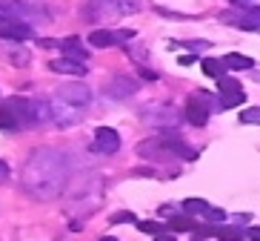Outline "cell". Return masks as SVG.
Listing matches in <instances>:
<instances>
[{
    "label": "cell",
    "mask_w": 260,
    "mask_h": 241,
    "mask_svg": "<svg viewBox=\"0 0 260 241\" xmlns=\"http://www.w3.org/2000/svg\"><path fill=\"white\" fill-rule=\"evenodd\" d=\"M66 178H69V164H66V155L57 152V149H35L31 158L26 161L23 170V187L29 195L35 198H54L60 195L63 187H66Z\"/></svg>",
    "instance_id": "6da1fadb"
},
{
    "label": "cell",
    "mask_w": 260,
    "mask_h": 241,
    "mask_svg": "<svg viewBox=\"0 0 260 241\" xmlns=\"http://www.w3.org/2000/svg\"><path fill=\"white\" fill-rule=\"evenodd\" d=\"M0 109H6L9 118L17 124V129L20 126H29L35 124V112H31V101H26V98H6V101L0 103Z\"/></svg>",
    "instance_id": "7a4b0ae2"
},
{
    "label": "cell",
    "mask_w": 260,
    "mask_h": 241,
    "mask_svg": "<svg viewBox=\"0 0 260 241\" xmlns=\"http://www.w3.org/2000/svg\"><path fill=\"white\" fill-rule=\"evenodd\" d=\"M54 98H57V101L72 103V106H80V109H83L86 103L92 101V92H89V86L80 84V81H69V84H63L60 89L54 92Z\"/></svg>",
    "instance_id": "3957f363"
},
{
    "label": "cell",
    "mask_w": 260,
    "mask_h": 241,
    "mask_svg": "<svg viewBox=\"0 0 260 241\" xmlns=\"http://www.w3.org/2000/svg\"><path fill=\"white\" fill-rule=\"evenodd\" d=\"M49 109H52V121L57 126H63V129L72 126V124H77V121L83 118V109L80 106H72V103H66V101H57V98L49 103Z\"/></svg>",
    "instance_id": "277c9868"
},
{
    "label": "cell",
    "mask_w": 260,
    "mask_h": 241,
    "mask_svg": "<svg viewBox=\"0 0 260 241\" xmlns=\"http://www.w3.org/2000/svg\"><path fill=\"white\" fill-rule=\"evenodd\" d=\"M135 38L132 29H120V32H106V29H98L89 35V43L98 49H106V46H117V43H126V40Z\"/></svg>",
    "instance_id": "5b68a950"
},
{
    "label": "cell",
    "mask_w": 260,
    "mask_h": 241,
    "mask_svg": "<svg viewBox=\"0 0 260 241\" xmlns=\"http://www.w3.org/2000/svg\"><path fill=\"white\" fill-rule=\"evenodd\" d=\"M92 149L100 152V155H115L117 149H120V135H117L115 129H109V126H98Z\"/></svg>",
    "instance_id": "8992f818"
},
{
    "label": "cell",
    "mask_w": 260,
    "mask_h": 241,
    "mask_svg": "<svg viewBox=\"0 0 260 241\" xmlns=\"http://www.w3.org/2000/svg\"><path fill=\"white\" fill-rule=\"evenodd\" d=\"M217 89H220V92H223V101H220V106H223V109H229V106H237V103H243V101H246L243 89H240V81H232V78H220V81H217Z\"/></svg>",
    "instance_id": "52a82bcc"
},
{
    "label": "cell",
    "mask_w": 260,
    "mask_h": 241,
    "mask_svg": "<svg viewBox=\"0 0 260 241\" xmlns=\"http://www.w3.org/2000/svg\"><path fill=\"white\" fill-rule=\"evenodd\" d=\"M31 38V29L26 23H0V40H26Z\"/></svg>",
    "instance_id": "ba28073f"
},
{
    "label": "cell",
    "mask_w": 260,
    "mask_h": 241,
    "mask_svg": "<svg viewBox=\"0 0 260 241\" xmlns=\"http://www.w3.org/2000/svg\"><path fill=\"white\" fill-rule=\"evenodd\" d=\"M49 66H52V72H60V75H77V78H83V75H86L83 63L69 61V58H57V61H52Z\"/></svg>",
    "instance_id": "9c48e42d"
},
{
    "label": "cell",
    "mask_w": 260,
    "mask_h": 241,
    "mask_svg": "<svg viewBox=\"0 0 260 241\" xmlns=\"http://www.w3.org/2000/svg\"><path fill=\"white\" fill-rule=\"evenodd\" d=\"M237 26H240V29H249V32H260V6L240 9V15H237Z\"/></svg>",
    "instance_id": "30bf717a"
},
{
    "label": "cell",
    "mask_w": 260,
    "mask_h": 241,
    "mask_svg": "<svg viewBox=\"0 0 260 241\" xmlns=\"http://www.w3.org/2000/svg\"><path fill=\"white\" fill-rule=\"evenodd\" d=\"M60 49H63V55H66L69 61H77V63H83L86 58H89V52H86V49L80 46V40H77V38H66V40H60Z\"/></svg>",
    "instance_id": "8fae6325"
},
{
    "label": "cell",
    "mask_w": 260,
    "mask_h": 241,
    "mask_svg": "<svg viewBox=\"0 0 260 241\" xmlns=\"http://www.w3.org/2000/svg\"><path fill=\"white\" fill-rule=\"evenodd\" d=\"M186 118H189L194 126H206V121H209V109L203 106V103L198 101V98H191L189 101V106H186Z\"/></svg>",
    "instance_id": "7c38bea8"
},
{
    "label": "cell",
    "mask_w": 260,
    "mask_h": 241,
    "mask_svg": "<svg viewBox=\"0 0 260 241\" xmlns=\"http://www.w3.org/2000/svg\"><path fill=\"white\" fill-rule=\"evenodd\" d=\"M226 69H229V66H226V63L223 61H217V58H203V72H206L209 78H226Z\"/></svg>",
    "instance_id": "4fadbf2b"
},
{
    "label": "cell",
    "mask_w": 260,
    "mask_h": 241,
    "mask_svg": "<svg viewBox=\"0 0 260 241\" xmlns=\"http://www.w3.org/2000/svg\"><path fill=\"white\" fill-rule=\"evenodd\" d=\"M198 227V221L191 216H177V218H169V230L172 233H189V230H194Z\"/></svg>",
    "instance_id": "5bb4252c"
},
{
    "label": "cell",
    "mask_w": 260,
    "mask_h": 241,
    "mask_svg": "<svg viewBox=\"0 0 260 241\" xmlns=\"http://www.w3.org/2000/svg\"><path fill=\"white\" fill-rule=\"evenodd\" d=\"M223 63H226L229 69H252V66H254L252 58H246V55H237V52L226 55V58H223Z\"/></svg>",
    "instance_id": "9a60e30c"
},
{
    "label": "cell",
    "mask_w": 260,
    "mask_h": 241,
    "mask_svg": "<svg viewBox=\"0 0 260 241\" xmlns=\"http://www.w3.org/2000/svg\"><path fill=\"white\" fill-rule=\"evenodd\" d=\"M138 89V84L135 81H129V78H117L115 84L109 86V95H117V98H123V95H132Z\"/></svg>",
    "instance_id": "2e32d148"
},
{
    "label": "cell",
    "mask_w": 260,
    "mask_h": 241,
    "mask_svg": "<svg viewBox=\"0 0 260 241\" xmlns=\"http://www.w3.org/2000/svg\"><path fill=\"white\" fill-rule=\"evenodd\" d=\"M217 238L220 241H243V230H240V227H217Z\"/></svg>",
    "instance_id": "e0dca14e"
},
{
    "label": "cell",
    "mask_w": 260,
    "mask_h": 241,
    "mask_svg": "<svg viewBox=\"0 0 260 241\" xmlns=\"http://www.w3.org/2000/svg\"><path fill=\"white\" fill-rule=\"evenodd\" d=\"M117 15H135L138 12V0H112Z\"/></svg>",
    "instance_id": "ac0fdd59"
},
{
    "label": "cell",
    "mask_w": 260,
    "mask_h": 241,
    "mask_svg": "<svg viewBox=\"0 0 260 241\" xmlns=\"http://www.w3.org/2000/svg\"><path fill=\"white\" fill-rule=\"evenodd\" d=\"M186 212H191V216H203V212L209 210V204L206 201H200V198H189V201H183Z\"/></svg>",
    "instance_id": "d6986e66"
},
{
    "label": "cell",
    "mask_w": 260,
    "mask_h": 241,
    "mask_svg": "<svg viewBox=\"0 0 260 241\" xmlns=\"http://www.w3.org/2000/svg\"><path fill=\"white\" fill-rule=\"evenodd\" d=\"M140 233H152V235H163V224L160 221H138Z\"/></svg>",
    "instance_id": "ffe728a7"
},
{
    "label": "cell",
    "mask_w": 260,
    "mask_h": 241,
    "mask_svg": "<svg viewBox=\"0 0 260 241\" xmlns=\"http://www.w3.org/2000/svg\"><path fill=\"white\" fill-rule=\"evenodd\" d=\"M240 121H243V124H254V126H260V106L243 109V112H240Z\"/></svg>",
    "instance_id": "44dd1931"
},
{
    "label": "cell",
    "mask_w": 260,
    "mask_h": 241,
    "mask_svg": "<svg viewBox=\"0 0 260 241\" xmlns=\"http://www.w3.org/2000/svg\"><path fill=\"white\" fill-rule=\"evenodd\" d=\"M0 129H17V124L9 118V112L6 109H0Z\"/></svg>",
    "instance_id": "7402d4cb"
},
{
    "label": "cell",
    "mask_w": 260,
    "mask_h": 241,
    "mask_svg": "<svg viewBox=\"0 0 260 241\" xmlns=\"http://www.w3.org/2000/svg\"><path fill=\"white\" fill-rule=\"evenodd\" d=\"M129 221H135L132 212H115V216H112V224H129Z\"/></svg>",
    "instance_id": "603a6c76"
},
{
    "label": "cell",
    "mask_w": 260,
    "mask_h": 241,
    "mask_svg": "<svg viewBox=\"0 0 260 241\" xmlns=\"http://www.w3.org/2000/svg\"><path fill=\"white\" fill-rule=\"evenodd\" d=\"M203 218H206V221H220V218H226V212H223V210H212V207H209V210L203 212Z\"/></svg>",
    "instance_id": "cb8c5ba5"
},
{
    "label": "cell",
    "mask_w": 260,
    "mask_h": 241,
    "mask_svg": "<svg viewBox=\"0 0 260 241\" xmlns=\"http://www.w3.org/2000/svg\"><path fill=\"white\" fill-rule=\"evenodd\" d=\"M246 238H252V241H260V227H249V230H246Z\"/></svg>",
    "instance_id": "d4e9b609"
},
{
    "label": "cell",
    "mask_w": 260,
    "mask_h": 241,
    "mask_svg": "<svg viewBox=\"0 0 260 241\" xmlns=\"http://www.w3.org/2000/svg\"><path fill=\"white\" fill-rule=\"evenodd\" d=\"M6 178H9V167H6L3 161H0V184H3Z\"/></svg>",
    "instance_id": "484cf974"
},
{
    "label": "cell",
    "mask_w": 260,
    "mask_h": 241,
    "mask_svg": "<svg viewBox=\"0 0 260 241\" xmlns=\"http://www.w3.org/2000/svg\"><path fill=\"white\" fill-rule=\"evenodd\" d=\"M154 241H177V238H175V235H169V233H163V235H157Z\"/></svg>",
    "instance_id": "4316f807"
},
{
    "label": "cell",
    "mask_w": 260,
    "mask_h": 241,
    "mask_svg": "<svg viewBox=\"0 0 260 241\" xmlns=\"http://www.w3.org/2000/svg\"><path fill=\"white\" fill-rule=\"evenodd\" d=\"M100 241H117V238H112V235H103V238H100Z\"/></svg>",
    "instance_id": "83f0119b"
}]
</instances>
